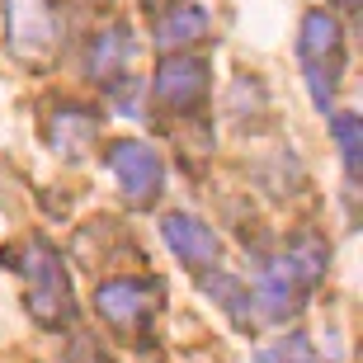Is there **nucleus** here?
I'll return each mask as SVG.
<instances>
[{
  "instance_id": "f257e3e1",
  "label": "nucleus",
  "mask_w": 363,
  "mask_h": 363,
  "mask_svg": "<svg viewBox=\"0 0 363 363\" xmlns=\"http://www.w3.org/2000/svg\"><path fill=\"white\" fill-rule=\"evenodd\" d=\"M14 269L24 274V307L28 316L43 325V330H67L76 321V297H71V279L62 269V255H57L48 241H24V255Z\"/></svg>"
},
{
  "instance_id": "f03ea898",
  "label": "nucleus",
  "mask_w": 363,
  "mask_h": 363,
  "mask_svg": "<svg viewBox=\"0 0 363 363\" xmlns=\"http://www.w3.org/2000/svg\"><path fill=\"white\" fill-rule=\"evenodd\" d=\"M161 279H108L94 288V311L104 316L118 335H147L151 321L161 316Z\"/></svg>"
},
{
  "instance_id": "7ed1b4c3",
  "label": "nucleus",
  "mask_w": 363,
  "mask_h": 363,
  "mask_svg": "<svg viewBox=\"0 0 363 363\" xmlns=\"http://www.w3.org/2000/svg\"><path fill=\"white\" fill-rule=\"evenodd\" d=\"M5 14H10L14 57L28 62V67H48L57 57V43H62L52 5H48V0H5Z\"/></svg>"
},
{
  "instance_id": "20e7f679",
  "label": "nucleus",
  "mask_w": 363,
  "mask_h": 363,
  "mask_svg": "<svg viewBox=\"0 0 363 363\" xmlns=\"http://www.w3.org/2000/svg\"><path fill=\"white\" fill-rule=\"evenodd\" d=\"M151 99H156V108L179 113V118L199 113L203 99H208V62L203 57L170 52L161 62V71H156V81H151Z\"/></svg>"
},
{
  "instance_id": "39448f33",
  "label": "nucleus",
  "mask_w": 363,
  "mask_h": 363,
  "mask_svg": "<svg viewBox=\"0 0 363 363\" xmlns=\"http://www.w3.org/2000/svg\"><path fill=\"white\" fill-rule=\"evenodd\" d=\"M108 170H113L118 189L128 194V203L151 208V203L161 199L165 165H161V156H156L147 142H113V147H108Z\"/></svg>"
},
{
  "instance_id": "423d86ee",
  "label": "nucleus",
  "mask_w": 363,
  "mask_h": 363,
  "mask_svg": "<svg viewBox=\"0 0 363 363\" xmlns=\"http://www.w3.org/2000/svg\"><path fill=\"white\" fill-rule=\"evenodd\" d=\"M161 236H165V245L179 255V264H189V269H208V264H217L222 241H217V231L208 227V222H199V217L170 213L161 222Z\"/></svg>"
},
{
  "instance_id": "0eeeda50",
  "label": "nucleus",
  "mask_w": 363,
  "mask_h": 363,
  "mask_svg": "<svg viewBox=\"0 0 363 363\" xmlns=\"http://www.w3.org/2000/svg\"><path fill=\"white\" fill-rule=\"evenodd\" d=\"M128 62H133V33H128V24L99 28L94 43H90V76L104 85V90H118V85L133 81Z\"/></svg>"
},
{
  "instance_id": "6e6552de",
  "label": "nucleus",
  "mask_w": 363,
  "mask_h": 363,
  "mask_svg": "<svg viewBox=\"0 0 363 363\" xmlns=\"http://www.w3.org/2000/svg\"><path fill=\"white\" fill-rule=\"evenodd\" d=\"M203 38H208V10L194 0H170V10H161V19H156V48L165 57L199 48Z\"/></svg>"
},
{
  "instance_id": "1a4fd4ad",
  "label": "nucleus",
  "mask_w": 363,
  "mask_h": 363,
  "mask_svg": "<svg viewBox=\"0 0 363 363\" xmlns=\"http://www.w3.org/2000/svg\"><path fill=\"white\" fill-rule=\"evenodd\" d=\"M94 137H99V113H94V108L62 104L52 118H48V142H52L57 156H67V161H81L85 151L94 147Z\"/></svg>"
},
{
  "instance_id": "9d476101",
  "label": "nucleus",
  "mask_w": 363,
  "mask_h": 363,
  "mask_svg": "<svg viewBox=\"0 0 363 363\" xmlns=\"http://www.w3.org/2000/svg\"><path fill=\"white\" fill-rule=\"evenodd\" d=\"M302 279L293 274V264L288 259H269L264 269H259V283H255V297L264 302V316L269 321H288V316H297L302 311Z\"/></svg>"
},
{
  "instance_id": "9b49d317",
  "label": "nucleus",
  "mask_w": 363,
  "mask_h": 363,
  "mask_svg": "<svg viewBox=\"0 0 363 363\" xmlns=\"http://www.w3.org/2000/svg\"><path fill=\"white\" fill-rule=\"evenodd\" d=\"M302 62H345V33L330 10H307L302 14V38H297Z\"/></svg>"
},
{
  "instance_id": "f8f14e48",
  "label": "nucleus",
  "mask_w": 363,
  "mask_h": 363,
  "mask_svg": "<svg viewBox=\"0 0 363 363\" xmlns=\"http://www.w3.org/2000/svg\"><path fill=\"white\" fill-rule=\"evenodd\" d=\"M203 293L236 321V330H250V293H245V283H236L231 274H208L203 279Z\"/></svg>"
},
{
  "instance_id": "ddd939ff",
  "label": "nucleus",
  "mask_w": 363,
  "mask_h": 363,
  "mask_svg": "<svg viewBox=\"0 0 363 363\" xmlns=\"http://www.w3.org/2000/svg\"><path fill=\"white\" fill-rule=\"evenodd\" d=\"M288 264H293V274L302 279V288H316V283L325 279V264H330V250H325V241H316V236H297V241H288Z\"/></svg>"
},
{
  "instance_id": "4468645a",
  "label": "nucleus",
  "mask_w": 363,
  "mask_h": 363,
  "mask_svg": "<svg viewBox=\"0 0 363 363\" xmlns=\"http://www.w3.org/2000/svg\"><path fill=\"white\" fill-rule=\"evenodd\" d=\"M340 67L345 62H307V90H311V104L330 108V99H335V85H340Z\"/></svg>"
},
{
  "instance_id": "2eb2a0df",
  "label": "nucleus",
  "mask_w": 363,
  "mask_h": 363,
  "mask_svg": "<svg viewBox=\"0 0 363 363\" xmlns=\"http://www.w3.org/2000/svg\"><path fill=\"white\" fill-rule=\"evenodd\" d=\"M330 133H335L340 151H345V170L359 175V151H363V123H359V113H335Z\"/></svg>"
},
{
  "instance_id": "dca6fc26",
  "label": "nucleus",
  "mask_w": 363,
  "mask_h": 363,
  "mask_svg": "<svg viewBox=\"0 0 363 363\" xmlns=\"http://www.w3.org/2000/svg\"><path fill=\"white\" fill-rule=\"evenodd\" d=\"M255 363H316V350L307 345V335H288V340H274L269 350H259Z\"/></svg>"
},
{
  "instance_id": "f3484780",
  "label": "nucleus",
  "mask_w": 363,
  "mask_h": 363,
  "mask_svg": "<svg viewBox=\"0 0 363 363\" xmlns=\"http://www.w3.org/2000/svg\"><path fill=\"white\" fill-rule=\"evenodd\" d=\"M335 5H340V10H359L363 0H335Z\"/></svg>"
},
{
  "instance_id": "a211bd4d",
  "label": "nucleus",
  "mask_w": 363,
  "mask_h": 363,
  "mask_svg": "<svg viewBox=\"0 0 363 363\" xmlns=\"http://www.w3.org/2000/svg\"><path fill=\"white\" fill-rule=\"evenodd\" d=\"M142 5H165V0H142Z\"/></svg>"
}]
</instances>
